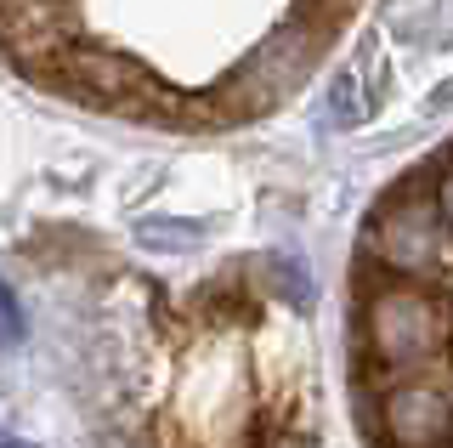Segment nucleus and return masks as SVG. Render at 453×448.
I'll return each instance as SVG.
<instances>
[{
    "label": "nucleus",
    "instance_id": "obj_7",
    "mask_svg": "<svg viewBox=\"0 0 453 448\" xmlns=\"http://www.w3.org/2000/svg\"><path fill=\"white\" fill-rule=\"evenodd\" d=\"M0 448H28V443H18V437H6V443H0Z\"/></svg>",
    "mask_w": 453,
    "mask_h": 448
},
{
    "label": "nucleus",
    "instance_id": "obj_4",
    "mask_svg": "<svg viewBox=\"0 0 453 448\" xmlns=\"http://www.w3.org/2000/svg\"><path fill=\"white\" fill-rule=\"evenodd\" d=\"M368 114H374V97L363 91L357 68H340V74L329 80V120L334 125H363Z\"/></svg>",
    "mask_w": 453,
    "mask_h": 448
},
{
    "label": "nucleus",
    "instance_id": "obj_5",
    "mask_svg": "<svg viewBox=\"0 0 453 448\" xmlns=\"http://www.w3.org/2000/svg\"><path fill=\"white\" fill-rule=\"evenodd\" d=\"M18 335H23V318H18V301H12V290L0 284V341L6 346H18Z\"/></svg>",
    "mask_w": 453,
    "mask_h": 448
},
{
    "label": "nucleus",
    "instance_id": "obj_3",
    "mask_svg": "<svg viewBox=\"0 0 453 448\" xmlns=\"http://www.w3.org/2000/svg\"><path fill=\"white\" fill-rule=\"evenodd\" d=\"M386 431L396 448H436L453 431V398L442 386H403L386 403Z\"/></svg>",
    "mask_w": 453,
    "mask_h": 448
},
{
    "label": "nucleus",
    "instance_id": "obj_6",
    "mask_svg": "<svg viewBox=\"0 0 453 448\" xmlns=\"http://www.w3.org/2000/svg\"><path fill=\"white\" fill-rule=\"evenodd\" d=\"M436 210H442V221H453V176L442 182V193H436Z\"/></svg>",
    "mask_w": 453,
    "mask_h": 448
},
{
    "label": "nucleus",
    "instance_id": "obj_1",
    "mask_svg": "<svg viewBox=\"0 0 453 448\" xmlns=\"http://www.w3.org/2000/svg\"><path fill=\"white\" fill-rule=\"evenodd\" d=\"M368 335H374V352L391 369H414L431 363L453 335V313L425 290H380L368 306Z\"/></svg>",
    "mask_w": 453,
    "mask_h": 448
},
{
    "label": "nucleus",
    "instance_id": "obj_2",
    "mask_svg": "<svg viewBox=\"0 0 453 448\" xmlns=\"http://www.w3.org/2000/svg\"><path fill=\"white\" fill-rule=\"evenodd\" d=\"M374 256L396 273H431L442 261V210L403 199L374 221Z\"/></svg>",
    "mask_w": 453,
    "mask_h": 448
}]
</instances>
